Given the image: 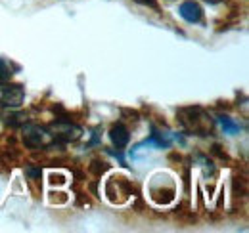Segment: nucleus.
<instances>
[{"label":"nucleus","mask_w":249,"mask_h":233,"mask_svg":"<svg viewBox=\"0 0 249 233\" xmlns=\"http://www.w3.org/2000/svg\"><path fill=\"white\" fill-rule=\"evenodd\" d=\"M180 122L188 132L196 134V136H209L213 126H211V116L207 115L201 107H182L178 111Z\"/></svg>","instance_id":"obj_1"},{"label":"nucleus","mask_w":249,"mask_h":233,"mask_svg":"<svg viewBox=\"0 0 249 233\" xmlns=\"http://www.w3.org/2000/svg\"><path fill=\"white\" fill-rule=\"evenodd\" d=\"M25 101V88L16 83H0V105L8 109H19Z\"/></svg>","instance_id":"obj_2"},{"label":"nucleus","mask_w":249,"mask_h":233,"mask_svg":"<svg viewBox=\"0 0 249 233\" xmlns=\"http://www.w3.org/2000/svg\"><path fill=\"white\" fill-rule=\"evenodd\" d=\"M52 136L58 140V142H63V144H67V142H77L81 136H83V128L81 126H77V124H73L71 120H67V118H58L56 122H52Z\"/></svg>","instance_id":"obj_3"},{"label":"nucleus","mask_w":249,"mask_h":233,"mask_svg":"<svg viewBox=\"0 0 249 233\" xmlns=\"http://www.w3.org/2000/svg\"><path fill=\"white\" fill-rule=\"evenodd\" d=\"M48 134H50L48 130H44L36 124H23V136H21L23 146L27 149H40L44 146V140Z\"/></svg>","instance_id":"obj_4"},{"label":"nucleus","mask_w":249,"mask_h":233,"mask_svg":"<svg viewBox=\"0 0 249 233\" xmlns=\"http://www.w3.org/2000/svg\"><path fill=\"white\" fill-rule=\"evenodd\" d=\"M178 16L188 23H199L203 17V8L194 0H186L178 6Z\"/></svg>","instance_id":"obj_5"},{"label":"nucleus","mask_w":249,"mask_h":233,"mask_svg":"<svg viewBox=\"0 0 249 233\" xmlns=\"http://www.w3.org/2000/svg\"><path fill=\"white\" fill-rule=\"evenodd\" d=\"M109 140H111V144L117 147V149H123L130 142V132H128V128L124 124H121V122L119 124H113L111 130H109Z\"/></svg>","instance_id":"obj_6"},{"label":"nucleus","mask_w":249,"mask_h":233,"mask_svg":"<svg viewBox=\"0 0 249 233\" xmlns=\"http://www.w3.org/2000/svg\"><path fill=\"white\" fill-rule=\"evenodd\" d=\"M217 120H218V124H220V128H222V132L228 134V136H236V134H240V130H242L240 122H236L234 118H230L228 115H218Z\"/></svg>","instance_id":"obj_7"},{"label":"nucleus","mask_w":249,"mask_h":233,"mask_svg":"<svg viewBox=\"0 0 249 233\" xmlns=\"http://www.w3.org/2000/svg\"><path fill=\"white\" fill-rule=\"evenodd\" d=\"M8 126H23L25 124V115L23 113H8L4 116Z\"/></svg>","instance_id":"obj_8"},{"label":"nucleus","mask_w":249,"mask_h":233,"mask_svg":"<svg viewBox=\"0 0 249 233\" xmlns=\"http://www.w3.org/2000/svg\"><path fill=\"white\" fill-rule=\"evenodd\" d=\"M107 168H109L107 163H102V161H92V165H90V172L94 176H102Z\"/></svg>","instance_id":"obj_9"},{"label":"nucleus","mask_w":249,"mask_h":233,"mask_svg":"<svg viewBox=\"0 0 249 233\" xmlns=\"http://www.w3.org/2000/svg\"><path fill=\"white\" fill-rule=\"evenodd\" d=\"M10 77H12L10 65H8L4 59H0V83H2V81H10Z\"/></svg>","instance_id":"obj_10"},{"label":"nucleus","mask_w":249,"mask_h":233,"mask_svg":"<svg viewBox=\"0 0 249 233\" xmlns=\"http://www.w3.org/2000/svg\"><path fill=\"white\" fill-rule=\"evenodd\" d=\"M138 4H144V6H150V8H157V0H134Z\"/></svg>","instance_id":"obj_11"},{"label":"nucleus","mask_w":249,"mask_h":233,"mask_svg":"<svg viewBox=\"0 0 249 233\" xmlns=\"http://www.w3.org/2000/svg\"><path fill=\"white\" fill-rule=\"evenodd\" d=\"M27 174L31 176V178H35V176L40 174V168H27Z\"/></svg>","instance_id":"obj_12"},{"label":"nucleus","mask_w":249,"mask_h":233,"mask_svg":"<svg viewBox=\"0 0 249 233\" xmlns=\"http://www.w3.org/2000/svg\"><path fill=\"white\" fill-rule=\"evenodd\" d=\"M203 2H207V4L215 6V4H220V2H224V0H203Z\"/></svg>","instance_id":"obj_13"}]
</instances>
